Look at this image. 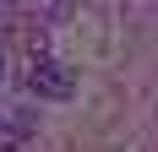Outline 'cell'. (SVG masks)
<instances>
[{"label":"cell","mask_w":158,"mask_h":152,"mask_svg":"<svg viewBox=\"0 0 158 152\" xmlns=\"http://www.w3.org/2000/svg\"><path fill=\"white\" fill-rule=\"evenodd\" d=\"M27 92H33V98H49V103H60V98H71V92H77V76L65 71L60 60L38 54V60L27 65Z\"/></svg>","instance_id":"obj_1"},{"label":"cell","mask_w":158,"mask_h":152,"mask_svg":"<svg viewBox=\"0 0 158 152\" xmlns=\"http://www.w3.org/2000/svg\"><path fill=\"white\" fill-rule=\"evenodd\" d=\"M0 76H6V71H0Z\"/></svg>","instance_id":"obj_2"}]
</instances>
